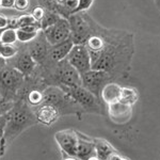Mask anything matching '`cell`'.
I'll list each match as a JSON object with an SVG mask.
<instances>
[{"instance_id": "1", "label": "cell", "mask_w": 160, "mask_h": 160, "mask_svg": "<svg viewBox=\"0 0 160 160\" xmlns=\"http://www.w3.org/2000/svg\"><path fill=\"white\" fill-rule=\"evenodd\" d=\"M100 32L104 38L102 48L98 51H89L92 69L107 72L111 77L115 74L127 73L135 52L132 34L104 28H102Z\"/></svg>"}, {"instance_id": "2", "label": "cell", "mask_w": 160, "mask_h": 160, "mask_svg": "<svg viewBox=\"0 0 160 160\" xmlns=\"http://www.w3.org/2000/svg\"><path fill=\"white\" fill-rule=\"evenodd\" d=\"M37 123L38 120L34 112H32L29 106H27L22 100L17 102L7 113V123L3 130L2 145L11 142L25 129Z\"/></svg>"}, {"instance_id": "3", "label": "cell", "mask_w": 160, "mask_h": 160, "mask_svg": "<svg viewBox=\"0 0 160 160\" xmlns=\"http://www.w3.org/2000/svg\"><path fill=\"white\" fill-rule=\"evenodd\" d=\"M71 26V38L75 45L86 44L87 40L94 32L96 22L84 12H79L68 16Z\"/></svg>"}, {"instance_id": "4", "label": "cell", "mask_w": 160, "mask_h": 160, "mask_svg": "<svg viewBox=\"0 0 160 160\" xmlns=\"http://www.w3.org/2000/svg\"><path fill=\"white\" fill-rule=\"evenodd\" d=\"M24 79L25 76L19 71L6 66L0 72V93L6 98L11 99L24 83Z\"/></svg>"}, {"instance_id": "5", "label": "cell", "mask_w": 160, "mask_h": 160, "mask_svg": "<svg viewBox=\"0 0 160 160\" xmlns=\"http://www.w3.org/2000/svg\"><path fill=\"white\" fill-rule=\"evenodd\" d=\"M80 78H81V87L94 94L97 98H99L102 90L106 84L110 82L111 76L107 72L91 69L87 73L80 75Z\"/></svg>"}, {"instance_id": "6", "label": "cell", "mask_w": 160, "mask_h": 160, "mask_svg": "<svg viewBox=\"0 0 160 160\" xmlns=\"http://www.w3.org/2000/svg\"><path fill=\"white\" fill-rule=\"evenodd\" d=\"M53 72V77L59 87H81L79 73L68 63L66 59L57 62V66Z\"/></svg>"}, {"instance_id": "7", "label": "cell", "mask_w": 160, "mask_h": 160, "mask_svg": "<svg viewBox=\"0 0 160 160\" xmlns=\"http://www.w3.org/2000/svg\"><path fill=\"white\" fill-rule=\"evenodd\" d=\"M66 60L78 72L79 75H82L92 69L91 57H90V52L84 44L74 45L66 57Z\"/></svg>"}, {"instance_id": "8", "label": "cell", "mask_w": 160, "mask_h": 160, "mask_svg": "<svg viewBox=\"0 0 160 160\" xmlns=\"http://www.w3.org/2000/svg\"><path fill=\"white\" fill-rule=\"evenodd\" d=\"M80 107L87 110H95L99 106L98 98L82 87H60Z\"/></svg>"}, {"instance_id": "9", "label": "cell", "mask_w": 160, "mask_h": 160, "mask_svg": "<svg viewBox=\"0 0 160 160\" xmlns=\"http://www.w3.org/2000/svg\"><path fill=\"white\" fill-rule=\"evenodd\" d=\"M43 33L50 46L64 42L71 38V26L68 19L65 17H61L55 25L43 30Z\"/></svg>"}, {"instance_id": "10", "label": "cell", "mask_w": 160, "mask_h": 160, "mask_svg": "<svg viewBox=\"0 0 160 160\" xmlns=\"http://www.w3.org/2000/svg\"><path fill=\"white\" fill-rule=\"evenodd\" d=\"M57 143L64 153L69 157L76 156V148L78 144V132L73 129H64L56 132L55 135Z\"/></svg>"}, {"instance_id": "11", "label": "cell", "mask_w": 160, "mask_h": 160, "mask_svg": "<svg viewBox=\"0 0 160 160\" xmlns=\"http://www.w3.org/2000/svg\"><path fill=\"white\" fill-rule=\"evenodd\" d=\"M38 37L33 40L29 47V53L31 55L34 61L37 63L43 64L45 63L46 60L48 59V52H49V44H48L47 40H46L44 33H42V37Z\"/></svg>"}, {"instance_id": "12", "label": "cell", "mask_w": 160, "mask_h": 160, "mask_svg": "<svg viewBox=\"0 0 160 160\" xmlns=\"http://www.w3.org/2000/svg\"><path fill=\"white\" fill-rule=\"evenodd\" d=\"M34 114L38 122L45 124V125H51L60 117V111L53 105L41 104L35 110Z\"/></svg>"}, {"instance_id": "13", "label": "cell", "mask_w": 160, "mask_h": 160, "mask_svg": "<svg viewBox=\"0 0 160 160\" xmlns=\"http://www.w3.org/2000/svg\"><path fill=\"white\" fill-rule=\"evenodd\" d=\"M109 114L111 120L117 124L126 123L131 117V106L115 102L109 104Z\"/></svg>"}, {"instance_id": "14", "label": "cell", "mask_w": 160, "mask_h": 160, "mask_svg": "<svg viewBox=\"0 0 160 160\" xmlns=\"http://www.w3.org/2000/svg\"><path fill=\"white\" fill-rule=\"evenodd\" d=\"M75 45L74 42L72 41V38H69L66 41L62 42L57 45L50 46L49 52H48V58L50 59L52 62H60L64 59H66V57L69 53V51L72 50L73 46Z\"/></svg>"}, {"instance_id": "15", "label": "cell", "mask_w": 160, "mask_h": 160, "mask_svg": "<svg viewBox=\"0 0 160 160\" xmlns=\"http://www.w3.org/2000/svg\"><path fill=\"white\" fill-rule=\"evenodd\" d=\"M35 65H37V62L31 57L29 51H26L17 58L13 68L19 71L25 77H28L34 72Z\"/></svg>"}, {"instance_id": "16", "label": "cell", "mask_w": 160, "mask_h": 160, "mask_svg": "<svg viewBox=\"0 0 160 160\" xmlns=\"http://www.w3.org/2000/svg\"><path fill=\"white\" fill-rule=\"evenodd\" d=\"M92 156H96L95 155L94 141L87 140L83 138V136H80L78 133V144H77L76 156L75 157L81 160H88Z\"/></svg>"}, {"instance_id": "17", "label": "cell", "mask_w": 160, "mask_h": 160, "mask_svg": "<svg viewBox=\"0 0 160 160\" xmlns=\"http://www.w3.org/2000/svg\"><path fill=\"white\" fill-rule=\"evenodd\" d=\"M121 90L122 88L118 86V83L114 82H109L104 87V89L102 90L100 93V97L102 98L105 102H107L108 105L112 104V102H118L121 95Z\"/></svg>"}, {"instance_id": "18", "label": "cell", "mask_w": 160, "mask_h": 160, "mask_svg": "<svg viewBox=\"0 0 160 160\" xmlns=\"http://www.w3.org/2000/svg\"><path fill=\"white\" fill-rule=\"evenodd\" d=\"M94 141V148H95V155L99 160H107L108 157L111 154L115 153L114 148L110 145L106 140L102 139H95Z\"/></svg>"}, {"instance_id": "19", "label": "cell", "mask_w": 160, "mask_h": 160, "mask_svg": "<svg viewBox=\"0 0 160 160\" xmlns=\"http://www.w3.org/2000/svg\"><path fill=\"white\" fill-rule=\"evenodd\" d=\"M137 100H138V93L135 89H132V88H122L118 102L132 106L136 104Z\"/></svg>"}, {"instance_id": "20", "label": "cell", "mask_w": 160, "mask_h": 160, "mask_svg": "<svg viewBox=\"0 0 160 160\" xmlns=\"http://www.w3.org/2000/svg\"><path fill=\"white\" fill-rule=\"evenodd\" d=\"M61 17L62 16L60 14H58V13L49 11V10H45V14H44L43 19L40 22L41 30L43 31V30L47 29L48 27H50V26L55 25Z\"/></svg>"}, {"instance_id": "21", "label": "cell", "mask_w": 160, "mask_h": 160, "mask_svg": "<svg viewBox=\"0 0 160 160\" xmlns=\"http://www.w3.org/2000/svg\"><path fill=\"white\" fill-rule=\"evenodd\" d=\"M18 52L17 47L14 44H2L0 46V57L3 59H12Z\"/></svg>"}, {"instance_id": "22", "label": "cell", "mask_w": 160, "mask_h": 160, "mask_svg": "<svg viewBox=\"0 0 160 160\" xmlns=\"http://www.w3.org/2000/svg\"><path fill=\"white\" fill-rule=\"evenodd\" d=\"M17 41V34L15 29L6 28L2 32V35L0 38V42L2 44H15Z\"/></svg>"}, {"instance_id": "23", "label": "cell", "mask_w": 160, "mask_h": 160, "mask_svg": "<svg viewBox=\"0 0 160 160\" xmlns=\"http://www.w3.org/2000/svg\"><path fill=\"white\" fill-rule=\"evenodd\" d=\"M16 34H17V41H19L22 43H28L34 40L38 37V32H28V31H24L22 29H17Z\"/></svg>"}, {"instance_id": "24", "label": "cell", "mask_w": 160, "mask_h": 160, "mask_svg": "<svg viewBox=\"0 0 160 160\" xmlns=\"http://www.w3.org/2000/svg\"><path fill=\"white\" fill-rule=\"evenodd\" d=\"M28 102L32 106H40L43 102V92L40 90H32L28 94Z\"/></svg>"}, {"instance_id": "25", "label": "cell", "mask_w": 160, "mask_h": 160, "mask_svg": "<svg viewBox=\"0 0 160 160\" xmlns=\"http://www.w3.org/2000/svg\"><path fill=\"white\" fill-rule=\"evenodd\" d=\"M13 106H14V102H13L11 99L6 98V97L0 93V117L7 114V113L13 108Z\"/></svg>"}, {"instance_id": "26", "label": "cell", "mask_w": 160, "mask_h": 160, "mask_svg": "<svg viewBox=\"0 0 160 160\" xmlns=\"http://www.w3.org/2000/svg\"><path fill=\"white\" fill-rule=\"evenodd\" d=\"M94 2V0H78L77 2V6L76 8L71 12V14H76V13H79V12H83V11H87L91 8L92 3Z\"/></svg>"}, {"instance_id": "27", "label": "cell", "mask_w": 160, "mask_h": 160, "mask_svg": "<svg viewBox=\"0 0 160 160\" xmlns=\"http://www.w3.org/2000/svg\"><path fill=\"white\" fill-rule=\"evenodd\" d=\"M38 22L32 17L31 14H25L22 16H18V26L19 28L22 27H27V26H32V25H37Z\"/></svg>"}, {"instance_id": "28", "label": "cell", "mask_w": 160, "mask_h": 160, "mask_svg": "<svg viewBox=\"0 0 160 160\" xmlns=\"http://www.w3.org/2000/svg\"><path fill=\"white\" fill-rule=\"evenodd\" d=\"M45 10L43 7H37L34 8V9L32 10V12H31V15H32V17L34 18L35 20H37L38 22H40L41 20L43 19L44 17V14H45Z\"/></svg>"}, {"instance_id": "29", "label": "cell", "mask_w": 160, "mask_h": 160, "mask_svg": "<svg viewBox=\"0 0 160 160\" xmlns=\"http://www.w3.org/2000/svg\"><path fill=\"white\" fill-rule=\"evenodd\" d=\"M29 0H15L13 8L15 10H17V11H26L29 8Z\"/></svg>"}, {"instance_id": "30", "label": "cell", "mask_w": 160, "mask_h": 160, "mask_svg": "<svg viewBox=\"0 0 160 160\" xmlns=\"http://www.w3.org/2000/svg\"><path fill=\"white\" fill-rule=\"evenodd\" d=\"M8 28L10 29H15L17 30L19 28L18 26V17L17 16H13L8 18Z\"/></svg>"}, {"instance_id": "31", "label": "cell", "mask_w": 160, "mask_h": 160, "mask_svg": "<svg viewBox=\"0 0 160 160\" xmlns=\"http://www.w3.org/2000/svg\"><path fill=\"white\" fill-rule=\"evenodd\" d=\"M15 0H1V8L4 9H11L14 7Z\"/></svg>"}, {"instance_id": "32", "label": "cell", "mask_w": 160, "mask_h": 160, "mask_svg": "<svg viewBox=\"0 0 160 160\" xmlns=\"http://www.w3.org/2000/svg\"><path fill=\"white\" fill-rule=\"evenodd\" d=\"M8 28V17L3 14H0V29Z\"/></svg>"}, {"instance_id": "33", "label": "cell", "mask_w": 160, "mask_h": 160, "mask_svg": "<svg viewBox=\"0 0 160 160\" xmlns=\"http://www.w3.org/2000/svg\"><path fill=\"white\" fill-rule=\"evenodd\" d=\"M123 158L120 156V155H118L117 153H113V154H111L109 157L107 158V160H122Z\"/></svg>"}, {"instance_id": "34", "label": "cell", "mask_w": 160, "mask_h": 160, "mask_svg": "<svg viewBox=\"0 0 160 160\" xmlns=\"http://www.w3.org/2000/svg\"><path fill=\"white\" fill-rule=\"evenodd\" d=\"M6 66H7L6 59H3L2 57H0V72H1L4 68H6Z\"/></svg>"}, {"instance_id": "35", "label": "cell", "mask_w": 160, "mask_h": 160, "mask_svg": "<svg viewBox=\"0 0 160 160\" xmlns=\"http://www.w3.org/2000/svg\"><path fill=\"white\" fill-rule=\"evenodd\" d=\"M65 1H66V0H56L57 3L61 4V6H64V3H65Z\"/></svg>"}, {"instance_id": "36", "label": "cell", "mask_w": 160, "mask_h": 160, "mask_svg": "<svg viewBox=\"0 0 160 160\" xmlns=\"http://www.w3.org/2000/svg\"><path fill=\"white\" fill-rule=\"evenodd\" d=\"M155 1V4H156V7L158 8L159 12H160V0H154Z\"/></svg>"}, {"instance_id": "37", "label": "cell", "mask_w": 160, "mask_h": 160, "mask_svg": "<svg viewBox=\"0 0 160 160\" xmlns=\"http://www.w3.org/2000/svg\"><path fill=\"white\" fill-rule=\"evenodd\" d=\"M88 160H99L98 158H97V157L96 156H92V157H90V158L89 159H88Z\"/></svg>"}, {"instance_id": "38", "label": "cell", "mask_w": 160, "mask_h": 160, "mask_svg": "<svg viewBox=\"0 0 160 160\" xmlns=\"http://www.w3.org/2000/svg\"><path fill=\"white\" fill-rule=\"evenodd\" d=\"M63 160H77V159H75L74 157H68V158H65V159H63Z\"/></svg>"}, {"instance_id": "39", "label": "cell", "mask_w": 160, "mask_h": 160, "mask_svg": "<svg viewBox=\"0 0 160 160\" xmlns=\"http://www.w3.org/2000/svg\"><path fill=\"white\" fill-rule=\"evenodd\" d=\"M4 31V29H0V38H1V35H2V32Z\"/></svg>"}, {"instance_id": "40", "label": "cell", "mask_w": 160, "mask_h": 160, "mask_svg": "<svg viewBox=\"0 0 160 160\" xmlns=\"http://www.w3.org/2000/svg\"><path fill=\"white\" fill-rule=\"evenodd\" d=\"M0 8H1V0H0Z\"/></svg>"}, {"instance_id": "41", "label": "cell", "mask_w": 160, "mask_h": 160, "mask_svg": "<svg viewBox=\"0 0 160 160\" xmlns=\"http://www.w3.org/2000/svg\"><path fill=\"white\" fill-rule=\"evenodd\" d=\"M122 160H128V159H125V158H123Z\"/></svg>"}, {"instance_id": "42", "label": "cell", "mask_w": 160, "mask_h": 160, "mask_svg": "<svg viewBox=\"0 0 160 160\" xmlns=\"http://www.w3.org/2000/svg\"><path fill=\"white\" fill-rule=\"evenodd\" d=\"M0 46H1V42H0Z\"/></svg>"}]
</instances>
